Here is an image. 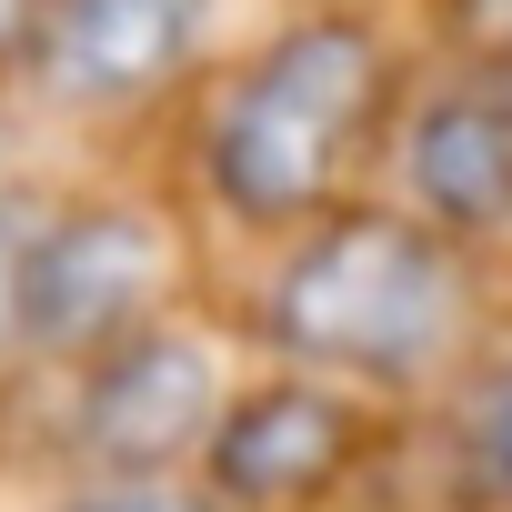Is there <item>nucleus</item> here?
I'll return each instance as SVG.
<instances>
[{"instance_id":"11","label":"nucleus","mask_w":512,"mask_h":512,"mask_svg":"<svg viewBox=\"0 0 512 512\" xmlns=\"http://www.w3.org/2000/svg\"><path fill=\"white\" fill-rule=\"evenodd\" d=\"M462 31L482 51H512V0H462Z\"/></svg>"},{"instance_id":"1","label":"nucleus","mask_w":512,"mask_h":512,"mask_svg":"<svg viewBox=\"0 0 512 512\" xmlns=\"http://www.w3.org/2000/svg\"><path fill=\"white\" fill-rule=\"evenodd\" d=\"M262 332L292 362H322L352 382H412L462 332V272L432 231L362 211L282 262V282L262 292Z\"/></svg>"},{"instance_id":"4","label":"nucleus","mask_w":512,"mask_h":512,"mask_svg":"<svg viewBox=\"0 0 512 512\" xmlns=\"http://www.w3.org/2000/svg\"><path fill=\"white\" fill-rule=\"evenodd\" d=\"M221 422V372L191 332H131L111 352H91L81 382V452L111 472H161L181 452H201Z\"/></svg>"},{"instance_id":"2","label":"nucleus","mask_w":512,"mask_h":512,"mask_svg":"<svg viewBox=\"0 0 512 512\" xmlns=\"http://www.w3.org/2000/svg\"><path fill=\"white\" fill-rule=\"evenodd\" d=\"M382 91V41L342 11L282 31L211 121V191L241 221H302L332 181Z\"/></svg>"},{"instance_id":"10","label":"nucleus","mask_w":512,"mask_h":512,"mask_svg":"<svg viewBox=\"0 0 512 512\" xmlns=\"http://www.w3.org/2000/svg\"><path fill=\"white\" fill-rule=\"evenodd\" d=\"M71 512H221V502H181V492H151V482H121V492H81Z\"/></svg>"},{"instance_id":"6","label":"nucleus","mask_w":512,"mask_h":512,"mask_svg":"<svg viewBox=\"0 0 512 512\" xmlns=\"http://www.w3.org/2000/svg\"><path fill=\"white\" fill-rule=\"evenodd\" d=\"M352 412L342 392L322 382H272V392H251L211 422L201 462H211V492L241 502V512H272V502H312L352 472Z\"/></svg>"},{"instance_id":"3","label":"nucleus","mask_w":512,"mask_h":512,"mask_svg":"<svg viewBox=\"0 0 512 512\" xmlns=\"http://www.w3.org/2000/svg\"><path fill=\"white\" fill-rule=\"evenodd\" d=\"M171 282V241L151 211H61L31 231V272H21V342L41 352H111L141 332V312Z\"/></svg>"},{"instance_id":"7","label":"nucleus","mask_w":512,"mask_h":512,"mask_svg":"<svg viewBox=\"0 0 512 512\" xmlns=\"http://www.w3.org/2000/svg\"><path fill=\"white\" fill-rule=\"evenodd\" d=\"M402 171L442 231H502L512 221V91H442L412 121Z\"/></svg>"},{"instance_id":"5","label":"nucleus","mask_w":512,"mask_h":512,"mask_svg":"<svg viewBox=\"0 0 512 512\" xmlns=\"http://www.w3.org/2000/svg\"><path fill=\"white\" fill-rule=\"evenodd\" d=\"M201 21H211V0H51L31 61L51 101L121 111V101H151L201 51Z\"/></svg>"},{"instance_id":"9","label":"nucleus","mask_w":512,"mask_h":512,"mask_svg":"<svg viewBox=\"0 0 512 512\" xmlns=\"http://www.w3.org/2000/svg\"><path fill=\"white\" fill-rule=\"evenodd\" d=\"M21 272H31V221L0 201V352L21 342Z\"/></svg>"},{"instance_id":"8","label":"nucleus","mask_w":512,"mask_h":512,"mask_svg":"<svg viewBox=\"0 0 512 512\" xmlns=\"http://www.w3.org/2000/svg\"><path fill=\"white\" fill-rule=\"evenodd\" d=\"M472 462H482V482H492V492H512V372L472 402Z\"/></svg>"},{"instance_id":"12","label":"nucleus","mask_w":512,"mask_h":512,"mask_svg":"<svg viewBox=\"0 0 512 512\" xmlns=\"http://www.w3.org/2000/svg\"><path fill=\"white\" fill-rule=\"evenodd\" d=\"M41 11H51V0H0V51H21V41H41Z\"/></svg>"}]
</instances>
